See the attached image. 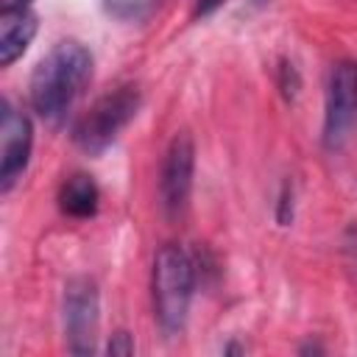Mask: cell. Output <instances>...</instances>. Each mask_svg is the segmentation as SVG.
Here are the masks:
<instances>
[{
	"label": "cell",
	"instance_id": "obj_1",
	"mask_svg": "<svg viewBox=\"0 0 357 357\" xmlns=\"http://www.w3.org/2000/svg\"><path fill=\"white\" fill-rule=\"evenodd\" d=\"M95 73V59L78 39L56 42L33 67L28 81L31 109L50 126H61L78 98L86 92Z\"/></svg>",
	"mask_w": 357,
	"mask_h": 357
},
{
	"label": "cell",
	"instance_id": "obj_2",
	"mask_svg": "<svg viewBox=\"0 0 357 357\" xmlns=\"http://www.w3.org/2000/svg\"><path fill=\"white\" fill-rule=\"evenodd\" d=\"M153 315L167 337H176L190 318L195 293V262L178 243H165L153 257L151 271Z\"/></svg>",
	"mask_w": 357,
	"mask_h": 357
},
{
	"label": "cell",
	"instance_id": "obj_3",
	"mask_svg": "<svg viewBox=\"0 0 357 357\" xmlns=\"http://www.w3.org/2000/svg\"><path fill=\"white\" fill-rule=\"evenodd\" d=\"M142 106V92L134 84H123L109 89L106 95H100L75 123H73V142L89 153L98 156L103 153L117 137L120 131L137 117Z\"/></svg>",
	"mask_w": 357,
	"mask_h": 357
},
{
	"label": "cell",
	"instance_id": "obj_4",
	"mask_svg": "<svg viewBox=\"0 0 357 357\" xmlns=\"http://www.w3.org/2000/svg\"><path fill=\"white\" fill-rule=\"evenodd\" d=\"M357 123V61L340 59L329 70L324 95V126L321 142L326 151H340Z\"/></svg>",
	"mask_w": 357,
	"mask_h": 357
},
{
	"label": "cell",
	"instance_id": "obj_5",
	"mask_svg": "<svg viewBox=\"0 0 357 357\" xmlns=\"http://www.w3.org/2000/svg\"><path fill=\"white\" fill-rule=\"evenodd\" d=\"M100 326V290L89 276H73L64 284V335L73 354H92Z\"/></svg>",
	"mask_w": 357,
	"mask_h": 357
},
{
	"label": "cell",
	"instance_id": "obj_6",
	"mask_svg": "<svg viewBox=\"0 0 357 357\" xmlns=\"http://www.w3.org/2000/svg\"><path fill=\"white\" fill-rule=\"evenodd\" d=\"M192 176H195V142L187 131H181L170 139L159 170V201L167 218L184 215L192 192Z\"/></svg>",
	"mask_w": 357,
	"mask_h": 357
},
{
	"label": "cell",
	"instance_id": "obj_7",
	"mask_svg": "<svg viewBox=\"0 0 357 357\" xmlns=\"http://www.w3.org/2000/svg\"><path fill=\"white\" fill-rule=\"evenodd\" d=\"M33 151V123L25 112L14 109L8 100H3L0 114V190L11 192V187L22 178L28 170Z\"/></svg>",
	"mask_w": 357,
	"mask_h": 357
},
{
	"label": "cell",
	"instance_id": "obj_8",
	"mask_svg": "<svg viewBox=\"0 0 357 357\" xmlns=\"http://www.w3.org/2000/svg\"><path fill=\"white\" fill-rule=\"evenodd\" d=\"M39 17L31 8L0 11V67H11L33 42Z\"/></svg>",
	"mask_w": 357,
	"mask_h": 357
},
{
	"label": "cell",
	"instance_id": "obj_9",
	"mask_svg": "<svg viewBox=\"0 0 357 357\" xmlns=\"http://www.w3.org/2000/svg\"><path fill=\"white\" fill-rule=\"evenodd\" d=\"M59 209L67 215V218H75V220H86V218H95L98 215V206H100V190L95 184L92 176L86 173H73L61 181L59 187Z\"/></svg>",
	"mask_w": 357,
	"mask_h": 357
},
{
	"label": "cell",
	"instance_id": "obj_10",
	"mask_svg": "<svg viewBox=\"0 0 357 357\" xmlns=\"http://www.w3.org/2000/svg\"><path fill=\"white\" fill-rule=\"evenodd\" d=\"M279 89H282V95L287 98V100H296V95H298V89H301V75H298V70H296V64L293 61H279Z\"/></svg>",
	"mask_w": 357,
	"mask_h": 357
},
{
	"label": "cell",
	"instance_id": "obj_11",
	"mask_svg": "<svg viewBox=\"0 0 357 357\" xmlns=\"http://www.w3.org/2000/svg\"><path fill=\"white\" fill-rule=\"evenodd\" d=\"M293 201H296L293 184L284 181L282 190H279V201H276V220H279V226H287V223L293 220V206H296Z\"/></svg>",
	"mask_w": 357,
	"mask_h": 357
},
{
	"label": "cell",
	"instance_id": "obj_12",
	"mask_svg": "<svg viewBox=\"0 0 357 357\" xmlns=\"http://www.w3.org/2000/svg\"><path fill=\"white\" fill-rule=\"evenodd\" d=\"M106 354H134V337L126 329L114 332L106 343Z\"/></svg>",
	"mask_w": 357,
	"mask_h": 357
},
{
	"label": "cell",
	"instance_id": "obj_13",
	"mask_svg": "<svg viewBox=\"0 0 357 357\" xmlns=\"http://www.w3.org/2000/svg\"><path fill=\"white\" fill-rule=\"evenodd\" d=\"M223 3H226V0H198L192 14H195V17H209V14H212L215 8H220Z\"/></svg>",
	"mask_w": 357,
	"mask_h": 357
},
{
	"label": "cell",
	"instance_id": "obj_14",
	"mask_svg": "<svg viewBox=\"0 0 357 357\" xmlns=\"http://www.w3.org/2000/svg\"><path fill=\"white\" fill-rule=\"evenodd\" d=\"M31 0H0V11H14V8H28Z\"/></svg>",
	"mask_w": 357,
	"mask_h": 357
},
{
	"label": "cell",
	"instance_id": "obj_15",
	"mask_svg": "<svg viewBox=\"0 0 357 357\" xmlns=\"http://www.w3.org/2000/svg\"><path fill=\"white\" fill-rule=\"evenodd\" d=\"M251 3H254V6H268L271 0H251Z\"/></svg>",
	"mask_w": 357,
	"mask_h": 357
}]
</instances>
